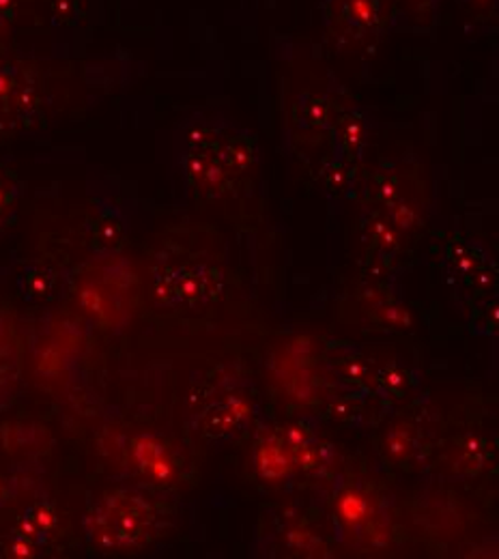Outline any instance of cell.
I'll return each mask as SVG.
<instances>
[{"label":"cell","mask_w":499,"mask_h":559,"mask_svg":"<svg viewBox=\"0 0 499 559\" xmlns=\"http://www.w3.org/2000/svg\"><path fill=\"white\" fill-rule=\"evenodd\" d=\"M259 162L254 134L224 119L194 117L181 132L179 164L188 188L207 201L237 192Z\"/></svg>","instance_id":"obj_1"},{"label":"cell","mask_w":499,"mask_h":559,"mask_svg":"<svg viewBox=\"0 0 499 559\" xmlns=\"http://www.w3.org/2000/svg\"><path fill=\"white\" fill-rule=\"evenodd\" d=\"M157 527L159 512L155 503L136 490L104 492L84 519L88 540L106 554L143 549L155 538Z\"/></svg>","instance_id":"obj_2"},{"label":"cell","mask_w":499,"mask_h":559,"mask_svg":"<svg viewBox=\"0 0 499 559\" xmlns=\"http://www.w3.org/2000/svg\"><path fill=\"white\" fill-rule=\"evenodd\" d=\"M321 33L338 55L368 57L401 17L399 0H321Z\"/></svg>","instance_id":"obj_3"},{"label":"cell","mask_w":499,"mask_h":559,"mask_svg":"<svg viewBox=\"0 0 499 559\" xmlns=\"http://www.w3.org/2000/svg\"><path fill=\"white\" fill-rule=\"evenodd\" d=\"M153 297L168 308H203L224 293V274L203 261H164L151 272Z\"/></svg>","instance_id":"obj_4"},{"label":"cell","mask_w":499,"mask_h":559,"mask_svg":"<svg viewBox=\"0 0 499 559\" xmlns=\"http://www.w3.org/2000/svg\"><path fill=\"white\" fill-rule=\"evenodd\" d=\"M57 525H59V516L55 506L50 501H35L22 512L15 534L33 540L44 549L48 540L55 536Z\"/></svg>","instance_id":"obj_5"},{"label":"cell","mask_w":499,"mask_h":559,"mask_svg":"<svg viewBox=\"0 0 499 559\" xmlns=\"http://www.w3.org/2000/svg\"><path fill=\"white\" fill-rule=\"evenodd\" d=\"M57 272L50 265L35 263L28 265L22 276H20V290L24 293L26 299L31 301H41L48 299L57 286Z\"/></svg>","instance_id":"obj_6"},{"label":"cell","mask_w":499,"mask_h":559,"mask_svg":"<svg viewBox=\"0 0 499 559\" xmlns=\"http://www.w3.org/2000/svg\"><path fill=\"white\" fill-rule=\"evenodd\" d=\"M241 418H243V409L237 401H222V403H214L203 414V428L210 435L224 437L239 426Z\"/></svg>","instance_id":"obj_7"},{"label":"cell","mask_w":499,"mask_h":559,"mask_svg":"<svg viewBox=\"0 0 499 559\" xmlns=\"http://www.w3.org/2000/svg\"><path fill=\"white\" fill-rule=\"evenodd\" d=\"M22 197V183L17 175L0 164V230L13 224L15 213L20 207Z\"/></svg>","instance_id":"obj_8"},{"label":"cell","mask_w":499,"mask_h":559,"mask_svg":"<svg viewBox=\"0 0 499 559\" xmlns=\"http://www.w3.org/2000/svg\"><path fill=\"white\" fill-rule=\"evenodd\" d=\"M443 0H399L401 15L416 28H430L437 20Z\"/></svg>","instance_id":"obj_9"},{"label":"cell","mask_w":499,"mask_h":559,"mask_svg":"<svg viewBox=\"0 0 499 559\" xmlns=\"http://www.w3.org/2000/svg\"><path fill=\"white\" fill-rule=\"evenodd\" d=\"M39 551H41L39 545H35L33 540H28V538H24V536H20V534H13V536L0 547V556H2V558H35V556H39Z\"/></svg>","instance_id":"obj_10"},{"label":"cell","mask_w":499,"mask_h":559,"mask_svg":"<svg viewBox=\"0 0 499 559\" xmlns=\"http://www.w3.org/2000/svg\"><path fill=\"white\" fill-rule=\"evenodd\" d=\"M456 2L467 11H476V13H489L499 7V0H456Z\"/></svg>","instance_id":"obj_11"},{"label":"cell","mask_w":499,"mask_h":559,"mask_svg":"<svg viewBox=\"0 0 499 559\" xmlns=\"http://www.w3.org/2000/svg\"><path fill=\"white\" fill-rule=\"evenodd\" d=\"M9 495H11V489H9V485L0 478V506L2 503H7V499H9Z\"/></svg>","instance_id":"obj_12"}]
</instances>
